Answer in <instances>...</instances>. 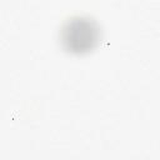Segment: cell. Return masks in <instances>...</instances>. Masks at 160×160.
I'll return each instance as SVG.
<instances>
[{
    "instance_id": "cell-1",
    "label": "cell",
    "mask_w": 160,
    "mask_h": 160,
    "mask_svg": "<svg viewBox=\"0 0 160 160\" xmlns=\"http://www.w3.org/2000/svg\"><path fill=\"white\" fill-rule=\"evenodd\" d=\"M100 26L89 16H72L60 28L59 40L61 48L74 55L91 52L100 41Z\"/></svg>"
}]
</instances>
